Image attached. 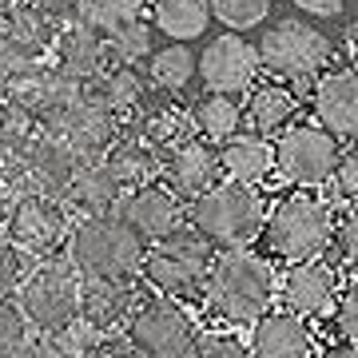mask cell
<instances>
[{
    "label": "cell",
    "mask_w": 358,
    "mask_h": 358,
    "mask_svg": "<svg viewBox=\"0 0 358 358\" xmlns=\"http://www.w3.org/2000/svg\"><path fill=\"white\" fill-rule=\"evenodd\" d=\"M8 207H13V195H8V183L0 179V231H4V219H8Z\"/></svg>",
    "instance_id": "49"
},
{
    "label": "cell",
    "mask_w": 358,
    "mask_h": 358,
    "mask_svg": "<svg viewBox=\"0 0 358 358\" xmlns=\"http://www.w3.org/2000/svg\"><path fill=\"white\" fill-rule=\"evenodd\" d=\"M120 195H124V187L112 179V171L103 167V159H84L60 199H64V207L72 215L84 219V215H108V211H115Z\"/></svg>",
    "instance_id": "26"
},
{
    "label": "cell",
    "mask_w": 358,
    "mask_h": 358,
    "mask_svg": "<svg viewBox=\"0 0 358 358\" xmlns=\"http://www.w3.org/2000/svg\"><path fill=\"white\" fill-rule=\"evenodd\" d=\"M211 16L231 32H247L271 16V0H211Z\"/></svg>",
    "instance_id": "35"
},
{
    "label": "cell",
    "mask_w": 358,
    "mask_h": 358,
    "mask_svg": "<svg viewBox=\"0 0 358 358\" xmlns=\"http://www.w3.org/2000/svg\"><path fill=\"white\" fill-rule=\"evenodd\" d=\"M28 271L32 267H28L24 251L16 243H8V239H0V299H13L20 291V282H24Z\"/></svg>",
    "instance_id": "37"
},
{
    "label": "cell",
    "mask_w": 358,
    "mask_h": 358,
    "mask_svg": "<svg viewBox=\"0 0 358 358\" xmlns=\"http://www.w3.org/2000/svg\"><path fill=\"white\" fill-rule=\"evenodd\" d=\"M334 331L343 334L346 343L358 346V279L334 299Z\"/></svg>",
    "instance_id": "40"
},
{
    "label": "cell",
    "mask_w": 358,
    "mask_h": 358,
    "mask_svg": "<svg viewBox=\"0 0 358 358\" xmlns=\"http://www.w3.org/2000/svg\"><path fill=\"white\" fill-rule=\"evenodd\" d=\"M243 115H247V124H251V131L275 140L282 128L294 124V115H299V96H294V88L282 84V80L251 84V96H247Z\"/></svg>",
    "instance_id": "28"
},
{
    "label": "cell",
    "mask_w": 358,
    "mask_h": 358,
    "mask_svg": "<svg viewBox=\"0 0 358 358\" xmlns=\"http://www.w3.org/2000/svg\"><path fill=\"white\" fill-rule=\"evenodd\" d=\"M159 164H164V155L155 152L148 140H140L131 128H120L112 148L103 152V167L112 171V179L124 192L143 187V183H155L159 179Z\"/></svg>",
    "instance_id": "24"
},
{
    "label": "cell",
    "mask_w": 358,
    "mask_h": 358,
    "mask_svg": "<svg viewBox=\"0 0 358 358\" xmlns=\"http://www.w3.org/2000/svg\"><path fill=\"white\" fill-rule=\"evenodd\" d=\"M143 239L108 211V215H84L68 231V263L80 271V279H128L140 271Z\"/></svg>",
    "instance_id": "3"
},
{
    "label": "cell",
    "mask_w": 358,
    "mask_h": 358,
    "mask_svg": "<svg viewBox=\"0 0 358 358\" xmlns=\"http://www.w3.org/2000/svg\"><path fill=\"white\" fill-rule=\"evenodd\" d=\"M310 112L334 140H355L358 136V72L355 68H334L322 72L310 92Z\"/></svg>",
    "instance_id": "19"
},
{
    "label": "cell",
    "mask_w": 358,
    "mask_h": 358,
    "mask_svg": "<svg viewBox=\"0 0 358 358\" xmlns=\"http://www.w3.org/2000/svg\"><path fill=\"white\" fill-rule=\"evenodd\" d=\"M219 152V171L235 183H251L267 179L275 171V140L259 136V131H235L231 140L215 148Z\"/></svg>",
    "instance_id": "25"
},
{
    "label": "cell",
    "mask_w": 358,
    "mask_h": 358,
    "mask_svg": "<svg viewBox=\"0 0 358 358\" xmlns=\"http://www.w3.org/2000/svg\"><path fill=\"white\" fill-rule=\"evenodd\" d=\"M124 338L140 358H192L199 343V322L192 319L187 303L167 294H143L140 307L124 322Z\"/></svg>",
    "instance_id": "7"
},
{
    "label": "cell",
    "mask_w": 358,
    "mask_h": 358,
    "mask_svg": "<svg viewBox=\"0 0 358 358\" xmlns=\"http://www.w3.org/2000/svg\"><path fill=\"white\" fill-rule=\"evenodd\" d=\"M338 155V140L319 124H291L275 136V171L294 187L331 183Z\"/></svg>",
    "instance_id": "10"
},
{
    "label": "cell",
    "mask_w": 358,
    "mask_h": 358,
    "mask_svg": "<svg viewBox=\"0 0 358 358\" xmlns=\"http://www.w3.org/2000/svg\"><path fill=\"white\" fill-rule=\"evenodd\" d=\"M40 124L32 115H24L20 108H0V179L4 183H20V171H24V155L36 140Z\"/></svg>",
    "instance_id": "29"
},
{
    "label": "cell",
    "mask_w": 358,
    "mask_h": 358,
    "mask_svg": "<svg viewBox=\"0 0 358 358\" xmlns=\"http://www.w3.org/2000/svg\"><path fill=\"white\" fill-rule=\"evenodd\" d=\"M128 128L148 140L155 152L164 155L171 148H179L183 140H192L195 136V124H192V108L187 103H179L176 92H143L140 103L131 108L128 115Z\"/></svg>",
    "instance_id": "16"
},
{
    "label": "cell",
    "mask_w": 358,
    "mask_h": 358,
    "mask_svg": "<svg viewBox=\"0 0 358 358\" xmlns=\"http://www.w3.org/2000/svg\"><path fill=\"white\" fill-rule=\"evenodd\" d=\"M115 215L124 219L143 243H155V239L171 235L176 227H183L187 207L167 183H143V187H131V192L120 195Z\"/></svg>",
    "instance_id": "15"
},
{
    "label": "cell",
    "mask_w": 358,
    "mask_h": 358,
    "mask_svg": "<svg viewBox=\"0 0 358 358\" xmlns=\"http://www.w3.org/2000/svg\"><path fill=\"white\" fill-rule=\"evenodd\" d=\"M143 92H148L143 76L128 64H103L92 80L80 84V96L88 103H96V108H103V112H112L115 120H128Z\"/></svg>",
    "instance_id": "27"
},
{
    "label": "cell",
    "mask_w": 358,
    "mask_h": 358,
    "mask_svg": "<svg viewBox=\"0 0 358 358\" xmlns=\"http://www.w3.org/2000/svg\"><path fill=\"white\" fill-rule=\"evenodd\" d=\"M192 358H251L243 338H235L227 331H211V334H199Z\"/></svg>",
    "instance_id": "39"
},
{
    "label": "cell",
    "mask_w": 358,
    "mask_h": 358,
    "mask_svg": "<svg viewBox=\"0 0 358 358\" xmlns=\"http://www.w3.org/2000/svg\"><path fill=\"white\" fill-rule=\"evenodd\" d=\"M263 243L282 263L319 259L334 235V211L327 199L315 195V187H299L294 195H282L263 219Z\"/></svg>",
    "instance_id": "4"
},
{
    "label": "cell",
    "mask_w": 358,
    "mask_h": 358,
    "mask_svg": "<svg viewBox=\"0 0 358 358\" xmlns=\"http://www.w3.org/2000/svg\"><path fill=\"white\" fill-rule=\"evenodd\" d=\"M211 259H215V247L207 243L199 231L176 227L171 235L155 239L152 247H143L136 279H140V287H148V291H155V294L192 303V299H199L203 287H207Z\"/></svg>",
    "instance_id": "2"
},
{
    "label": "cell",
    "mask_w": 358,
    "mask_h": 358,
    "mask_svg": "<svg viewBox=\"0 0 358 358\" xmlns=\"http://www.w3.org/2000/svg\"><path fill=\"white\" fill-rule=\"evenodd\" d=\"M159 176H164V183L179 195V199H187V203H192L195 195H203L207 187H211V183H219V176H223V171H219L215 143L199 140V136L183 140L179 148L164 152Z\"/></svg>",
    "instance_id": "20"
},
{
    "label": "cell",
    "mask_w": 358,
    "mask_h": 358,
    "mask_svg": "<svg viewBox=\"0 0 358 358\" xmlns=\"http://www.w3.org/2000/svg\"><path fill=\"white\" fill-rule=\"evenodd\" d=\"M195 56L183 40H171L167 48H159V52H152L148 56V76H152V84L159 92H183L187 84L195 80Z\"/></svg>",
    "instance_id": "32"
},
{
    "label": "cell",
    "mask_w": 358,
    "mask_h": 358,
    "mask_svg": "<svg viewBox=\"0 0 358 358\" xmlns=\"http://www.w3.org/2000/svg\"><path fill=\"white\" fill-rule=\"evenodd\" d=\"M80 164H84V159H80L56 131L40 128L36 140H32V148H28V155H24L20 183H24L28 192H44V195H56V199H60Z\"/></svg>",
    "instance_id": "21"
},
{
    "label": "cell",
    "mask_w": 358,
    "mask_h": 358,
    "mask_svg": "<svg viewBox=\"0 0 358 358\" xmlns=\"http://www.w3.org/2000/svg\"><path fill=\"white\" fill-rule=\"evenodd\" d=\"M48 131H56L80 159H103V152H108L112 140L120 136V120H115L112 112L96 108V103H88L84 96H76V100L68 103V112L60 115Z\"/></svg>",
    "instance_id": "23"
},
{
    "label": "cell",
    "mask_w": 358,
    "mask_h": 358,
    "mask_svg": "<svg viewBox=\"0 0 358 358\" xmlns=\"http://www.w3.org/2000/svg\"><path fill=\"white\" fill-rule=\"evenodd\" d=\"M331 243H334V251H338V259H343L346 267L358 271V211H350L343 223H334Z\"/></svg>",
    "instance_id": "43"
},
{
    "label": "cell",
    "mask_w": 358,
    "mask_h": 358,
    "mask_svg": "<svg viewBox=\"0 0 358 358\" xmlns=\"http://www.w3.org/2000/svg\"><path fill=\"white\" fill-rule=\"evenodd\" d=\"M294 8H299V13H307V16H322V20H327V16H338L346 8V0H291Z\"/></svg>",
    "instance_id": "44"
},
{
    "label": "cell",
    "mask_w": 358,
    "mask_h": 358,
    "mask_svg": "<svg viewBox=\"0 0 358 358\" xmlns=\"http://www.w3.org/2000/svg\"><path fill=\"white\" fill-rule=\"evenodd\" d=\"M251 358H310L315 355V331L294 310H263L251 322Z\"/></svg>",
    "instance_id": "22"
},
{
    "label": "cell",
    "mask_w": 358,
    "mask_h": 358,
    "mask_svg": "<svg viewBox=\"0 0 358 358\" xmlns=\"http://www.w3.org/2000/svg\"><path fill=\"white\" fill-rule=\"evenodd\" d=\"M80 287L84 279L68 259H40L20 282V310L28 327L36 334H64L68 327H76Z\"/></svg>",
    "instance_id": "6"
},
{
    "label": "cell",
    "mask_w": 358,
    "mask_h": 358,
    "mask_svg": "<svg viewBox=\"0 0 358 358\" xmlns=\"http://www.w3.org/2000/svg\"><path fill=\"white\" fill-rule=\"evenodd\" d=\"M315 358H358V346L355 343H338V346H327V350L315 355Z\"/></svg>",
    "instance_id": "46"
},
{
    "label": "cell",
    "mask_w": 358,
    "mask_h": 358,
    "mask_svg": "<svg viewBox=\"0 0 358 358\" xmlns=\"http://www.w3.org/2000/svg\"><path fill=\"white\" fill-rule=\"evenodd\" d=\"M56 28H60V20H52V16L36 13L28 4L8 8V13L0 16V68H8L16 76L20 68L48 60Z\"/></svg>",
    "instance_id": "14"
},
{
    "label": "cell",
    "mask_w": 358,
    "mask_h": 358,
    "mask_svg": "<svg viewBox=\"0 0 358 358\" xmlns=\"http://www.w3.org/2000/svg\"><path fill=\"white\" fill-rule=\"evenodd\" d=\"M16 4H20V0H0V16L8 13V8H16Z\"/></svg>",
    "instance_id": "50"
},
{
    "label": "cell",
    "mask_w": 358,
    "mask_h": 358,
    "mask_svg": "<svg viewBox=\"0 0 358 358\" xmlns=\"http://www.w3.org/2000/svg\"><path fill=\"white\" fill-rule=\"evenodd\" d=\"M20 4H28V8H36V13L52 16V20H68L76 0H20Z\"/></svg>",
    "instance_id": "45"
},
{
    "label": "cell",
    "mask_w": 358,
    "mask_h": 358,
    "mask_svg": "<svg viewBox=\"0 0 358 358\" xmlns=\"http://www.w3.org/2000/svg\"><path fill=\"white\" fill-rule=\"evenodd\" d=\"M76 358H140V355L131 350V343L124 334H100V338H88L80 346Z\"/></svg>",
    "instance_id": "42"
},
{
    "label": "cell",
    "mask_w": 358,
    "mask_h": 358,
    "mask_svg": "<svg viewBox=\"0 0 358 358\" xmlns=\"http://www.w3.org/2000/svg\"><path fill=\"white\" fill-rule=\"evenodd\" d=\"M155 28L171 40H195L211 24V0H155L152 4Z\"/></svg>",
    "instance_id": "31"
},
{
    "label": "cell",
    "mask_w": 358,
    "mask_h": 358,
    "mask_svg": "<svg viewBox=\"0 0 358 358\" xmlns=\"http://www.w3.org/2000/svg\"><path fill=\"white\" fill-rule=\"evenodd\" d=\"M8 96H13V72L0 68V108H8Z\"/></svg>",
    "instance_id": "48"
},
{
    "label": "cell",
    "mask_w": 358,
    "mask_h": 358,
    "mask_svg": "<svg viewBox=\"0 0 358 358\" xmlns=\"http://www.w3.org/2000/svg\"><path fill=\"white\" fill-rule=\"evenodd\" d=\"M259 48L243 32H219L215 40H207V48L195 60V76L207 84V92H231L239 96L259 80Z\"/></svg>",
    "instance_id": "11"
},
{
    "label": "cell",
    "mask_w": 358,
    "mask_h": 358,
    "mask_svg": "<svg viewBox=\"0 0 358 358\" xmlns=\"http://www.w3.org/2000/svg\"><path fill=\"white\" fill-rule=\"evenodd\" d=\"M331 183H334V195L343 203H358V148L338 155V167H334Z\"/></svg>",
    "instance_id": "41"
},
{
    "label": "cell",
    "mask_w": 358,
    "mask_h": 358,
    "mask_svg": "<svg viewBox=\"0 0 358 358\" xmlns=\"http://www.w3.org/2000/svg\"><path fill=\"white\" fill-rule=\"evenodd\" d=\"M275 294L282 299V307L303 315V319H319L327 310H334V299H338V279H334V267L322 263V259H303V263H291L282 282L275 287Z\"/></svg>",
    "instance_id": "18"
},
{
    "label": "cell",
    "mask_w": 358,
    "mask_h": 358,
    "mask_svg": "<svg viewBox=\"0 0 358 358\" xmlns=\"http://www.w3.org/2000/svg\"><path fill=\"white\" fill-rule=\"evenodd\" d=\"M140 282L136 275L128 279H84L80 287V310H76V327L88 338L100 334H120L124 322L131 319V310L140 307Z\"/></svg>",
    "instance_id": "12"
},
{
    "label": "cell",
    "mask_w": 358,
    "mask_h": 358,
    "mask_svg": "<svg viewBox=\"0 0 358 358\" xmlns=\"http://www.w3.org/2000/svg\"><path fill=\"white\" fill-rule=\"evenodd\" d=\"M259 48V64L267 68L282 84H303V80L322 76L334 60L331 40L322 36L307 20H279L263 32Z\"/></svg>",
    "instance_id": "8"
},
{
    "label": "cell",
    "mask_w": 358,
    "mask_h": 358,
    "mask_svg": "<svg viewBox=\"0 0 358 358\" xmlns=\"http://www.w3.org/2000/svg\"><path fill=\"white\" fill-rule=\"evenodd\" d=\"M80 346L64 334H28V343L13 358H76Z\"/></svg>",
    "instance_id": "38"
},
{
    "label": "cell",
    "mask_w": 358,
    "mask_h": 358,
    "mask_svg": "<svg viewBox=\"0 0 358 358\" xmlns=\"http://www.w3.org/2000/svg\"><path fill=\"white\" fill-rule=\"evenodd\" d=\"M72 231V211L64 199L44 192H20L13 195L8 219H4V239L16 243L28 259H52L68 243Z\"/></svg>",
    "instance_id": "9"
},
{
    "label": "cell",
    "mask_w": 358,
    "mask_h": 358,
    "mask_svg": "<svg viewBox=\"0 0 358 358\" xmlns=\"http://www.w3.org/2000/svg\"><path fill=\"white\" fill-rule=\"evenodd\" d=\"M76 96H80V84L64 80L48 60H40V64H28L13 76V96H8V103L20 108L24 115H32L40 128H52L68 112V103L76 100Z\"/></svg>",
    "instance_id": "13"
},
{
    "label": "cell",
    "mask_w": 358,
    "mask_h": 358,
    "mask_svg": "<svg viewBox=\"0 0 358 358\" xmlns=\"http://www.w3.org/2000/svg\"><path fill=\"white\" fill-rule=\"evenodd\" d=\"M346 52H350V60H355V68H358V16L346 24Z\"/></svg>",
    "instance_id": "47"
},
{
    "label": "cell",
    "mask_w": 358,
    "mask_h": 358,
    "mask_svg": "<svg viewBox=\"0 0 358 358\" xmlns=\"http://www.w3.org/2000/svg\"><path fill=\"white\" fill-rule=\"evenodd\" d=\"M148 56H152V24L143 16L108 32V64L136 68V64H148Z\"/></svg>",
    "instance_id": "34"
},
{
    "label": "cell",
    "mask_w": 358,
    "mask_h": 358,
    "mask_svg": "<svg viewBox=\"0 0 358 358\" xmlns=\"http://www.w3.org/2000/svg\"><path fill=\"white\" fill-rule=\"evenodd\" d=\"M192 124H195V136H199V140L223 143L239 131V124H243V103L235 100L231 92H203V96L192 103Z\"/></svg>",
    "instance_id": "30"
},
{
    "label": "cell",
    "mask_w": 358,
    "mask_h": 358,
    "mask_svg": "<svg viewBox=\"0 0 358 358\" xmlns=\"http://www.w3.org/2000/svg\"><path fill=\"white\" fill-rule=\"evenodd\" d=\"M48 64L64 80L84 84V80H92L103 64H108V36H103L100 28H92V24H84V20L72 16L68 24L56 28Z\"/></svg>",
    "instance_id": "17"
},
{
    "label": "cell",
    "mask_w": 358,
    "mask_h": 358,
    "mask_svg": "<svg viewBox=\"0 0 358 358\" xmlns=\"http://www.w3.org/2000/svg\"><path fill=\"white\" fill-rule=\"evenodd\" d=\"M267 207L263 195L251 183H211L203 195H195L187 203V227H195L211 247L231 251V247H247L263 231Z\"/></svg>",
    "instance_id": "5"
},
{
    "label": "cell",
    "mask_w": 358,
    "mask_h": 358,
    "mask_svg": "<svg viewBox=\"0 0 358 358\" xmlns=\"http://www.w3.org/2000/svg\"><path fill=\"white\" fill-rule=\"evenodd\" d=\"M275 271L267 259H259L247 247H231L211 259L203 299L219 319L227 322H255L275 303Z\"/></svg>",
    "instance_id": "1"
},
{
    "label": "cell",
    "mask_w": 358,
    "mask_h": 358,
    "mask_svg": "<svg viewBox=\"0 0 358 358\" xmlns=\"http://www.w3.org/2000/svg\"><path fill=\"white\" fill-rule=\"evenodd\" d=\"M143 4H148V0H76V4H72V16L84 20V24H92V28H100L103 36H108V32H115L120 24L140 20Z\"/></svg>",
    "instance_id": "33"
},
{
    "label": "cell",
    "mask_w": 358,
    "mask_h": 358,
    "mask_svg": "<svg viewBox=\"0 0 358 358\" xmlns=\"http://www.w3.org/2000/svg\"><path fill=\"white\" fill-rule=\"evenodd\" d=\"M28 334H32V327H28L20 303L0 299V358H13L28 343Z\"/></svg>",
    "instance_id": "36"
}]
</instances>
